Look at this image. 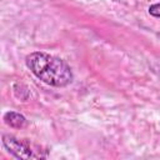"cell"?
<instances>
[{
    "label": "cell",
    "instance_id": "cell-1",
    "mask_svg": "<svg viewBox=\"0 0 160 160\" xmlns=\"http://www.w3.org/2000/svg\"><path fill=\"white\" fill-rule=\"evenodd\" d=\"M26 68L44 84L54 88H65L74 80L70 65L44 51H32L25 58Z\"/></svg>",
    "mask_w": 160,
    "mask_h": 160
},
{
    "label": "cell",
    "instance_id": "cell-2",
    "mask_svg": "<svg viewBox=\"0 0 160 160\" xmlns=\"http://www.w3.org/2000/svg\"><path fill=\"white\" fill-rule=\"evenodd\" d=\"M2 148L14 158L16 159H42L46 158V154L42 152L36 146H32L30 142L20 140L12 135L4 134L1 136Z\"/></svg>",
    "mask_w": 160,
    "mask_h": 160
},
{
    "label": "cell",
    "instance_id": "cell-3",
    "mask_svg": "<svg viewBox=\"0 0 160 160\" xmlns=\"http://www.w3.org/2000/svg\"><path fill=\"white\" fill-rule=\"evenodd\" d=\"M2 120L9 128H12V129H22L28 125L26 118L22 114L18 111H12V110L6 111L2 116Z\"/></svg>",
    "mask_w": 160,
    "mask_h": 160
},
{
    "label": "cell",
    "instance_id": "cell-4",
    "mask_svg": "<svg viewBox=\"0 0 160 160\" xmlns=\"http://www.w3.org/2000/svg\"><path fill=\"white\" fill-rule=\"evenodd\" d=\"M148 12H149V15L152 16V18H160V2L151 4V5L148 8Z\"/></svg>",
    "mask_w": 160,
    "mask_h": 160
}]
</instances>
